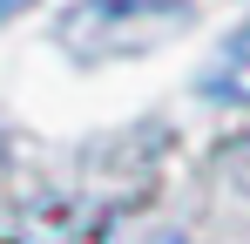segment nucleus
<instances>
[{"instance_id":"1","label":"nucleus","mask_w":250,"mask_h":244,"mask_svg":"<svg viewBox=\"0 0 250 244\" xmlns=\"http://www.w3.org/2000/svg\"><path fill=\"white\" fill-rule=\"evenodd\" d=\"M189 21H196L189 0H82L61 14V41L75 54H128L183 34Z\"/></svg>"},{"instance_id":"2","label":"nucleus","mask_w":250,"mask_h":244,"mask_svg":"<svg viewBox=\"0 0 250 244\" xmlns=\"http://www.w3.org/2000/svg\"><path fill=\"white\" fill-rule=\"evenodd\" d=\"M203 95L209 102H250V27L223 41V54L203 68Z\"/></svg>"},{"instance_id":"3","label":"nucleus","mask_w":250,"mask_h":244,"mask_svg":"<svg viewBox=\"0 0 250 244\" xmlns=\"http://www.w3.org/2000/svg\"><path fill=\"white\" fill-rule=\"evenodd\" d=\"M14 7H27V0H0V21H7V14H14Z\"/></svg>"},{"instance_id":"4","label":"nucleus","mask_w":250,"mask_h":244,"mask_svg":"<svg viewBox=\"0 0 250 244\" xmlns=\"http://www.w3.org/2000/svg\"><path fill=\"white\" fill-rule=\"evenodd\" d=\"M163 244H183V238H163Z\"/></svg>"}]
</instances>
